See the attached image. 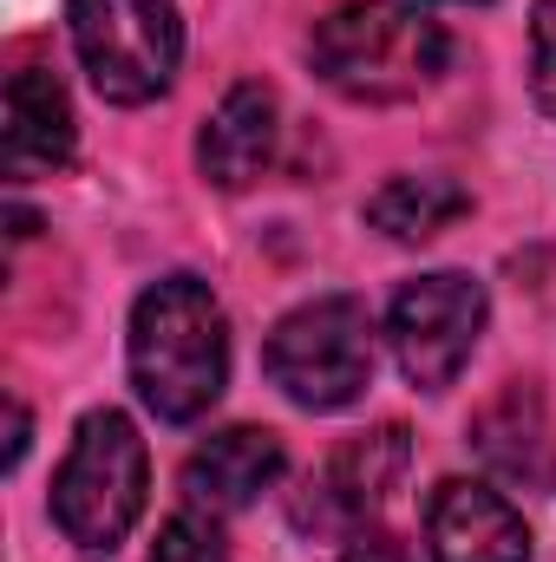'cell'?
<instances>
[{"label":"cell","instance_id":"obj_9","mask_svg":"<svg viewBox=\"0 0 556 562\" xmlns=\"http://www.w3.org/2000/svg\"><path fill=\"white\" fill-rule=\"evenodd\" d=\"M281 144V105L263 79H243L223 92V105L203 119V138H197V164L216 190H249L269 177Z\"/></svg>","mask_w":556,"mask_h":562},{"label":"cell","instance_id":"obj_3","mask_svg":"<svg viewBox=\"0 0 556 562\" xmlns=\"http://www.w3.org/2000/svg\"><path fill=\"white\" fill-rule=\"evenodd\" d=\"M144 491H151V458L138 425L119 406L86 413L53 477V524L66 530V543H79L86 557H112L144 517Z\"/></svg>","mask_w":556,"mask_h":562},{"label":"cell","instance_id":"obj_5","mask_svg":"<svg viewBox=\"0 0 556 562\" xmlns=\"http://www.w3.org/2000/svg\"><path fill=\"white\" fill-rule=\"evenodd\" d=\"M66 26L99 99L151 105L170 92L184 59V20L170 0H66Z\"/></svg>","mask_w":556,"mask_h":562},{"label":"cell","instance_id":"obj_15","mask_svg":"<svg viewBox=\"0 0 556 562\" xmlns=\"http://www.w3.org/2000/svg\"><path fill=\"white\" fill-rule=\"evenodd\" d=\"M531 99L556 119V0L531 7Z\"/></svg>","mask_w":556,"mask_h":562},{"label":"cell","instance_id":"obj_10","mask_svg":"<svg viewBox=\"0 0 556 562\" xmlns=\"http://www.w3.org/2000/svg\"><path fill=\"white\" fill-rule=\"evenodd\" d=\"M79 150V119L73 99L53 72L20 66L7 79V125H0V164L7 177H53Z\"/></svg>","mask_w":556,"mask_h":562},{"label":"cell","instance_id":"obj_2","mask_svg":"<svg viewBox=\"0 0 556 562\" xmlns=\"http://www.w3.org/2000/svg\"><path fill=\"white\" fill-rule=\"evenodd\" d=\"M308 59L321 86H334L354 105H407L438 86L452 40L432 13L407 0H347L308 33Z\"/></svg>","mask_w":556,"mask_h":562},{"label":"cell","instance_id":"obj_4","mask_svg":"<svg viewBox=\"0 0 556 562\" xmlns=\"http://www.w3.org/2000/svg\"><path fill=\"white\" fill-rule=\"evenodd\" d=\"M374 314L354 294H314L288 307L263 347V367L301 413H341L374 386Z\"/></svg>","mask_w":556,"mask_h":562},{"label":"cell","instance_id":"obj_13","mask_svg":"<svg viewBox=\"0 0 556 562\" xmlns=\"http://www.w3.org/2000/svg\"><path fill=\"white\" fill-rule=\"evenodd\" d=\"M458 216H471V190L458 183V177H387L374 196H367V223L380 229V236H393V243H432V236H445Z\"/></svg>","mask_w":556,"mask_h":562},{"label":"cell","instance_id":"obj_7","mask_svg":"<svg viewBox=\"0 0 556 562\" xmlns=\"http://www.w3.org/2000/svg\"><path fill=\"white\" fill-rule=\"evenodd\" d=\"M413 464V445L400 425H374L360 438H347L321 477H308V497L294 504V524H314V530H360L407 477Z\"/></svg>","mask_w":556,"mask_h":562},{"label":"cell","instance_id":"obj_16","mask_svg":"<svg viewBox=\"0 0 556 562\" xmlns=\"http://www.w3.org/2000/svg\"><path fill=\"white\" fill-rule=\"evenodd\" d=\"M341 562H419L393 530H380V524H360V530H347V543H341Z\"/></svg>","mask_w":556,"mask_h":562},{"label":"cell","instance_id":"obj_17","mask_svg":"<svg viewBox=\"0 0 556 562\" xmlns=\"http://www.w3.org/2000/svg\"><path fill=\"white\" fill-rule=\"evenodd\" d=\"M26 431H33V425H26V406L13 400V406H7V471H20V458H26Z\"/></svg>","mask_w":556,"mask_h":562},{"label":"cell","instance_id":"obj_6","mask_svg":"<svg viewBox=\"0 0 556 562\" xmlns=\"http://www.w3.org/2000/svg\"><path fill=\"white\" fill-rule=\"evenodd\" d=\"M485 314H491L485 281L458 276V269H432V276L407 281L387 307V340H393L400 373L419 393H445L465 373V360L485 334Z\"/></svg>","mask_w":556,"mask_h":562},{"label":"cell","instance_id":"obj_12","mask_svg":"<svg viewBox=\"0 0 556 562\" xmlns=\"http://www.w3.org/2000/svg\"><path fill=\"white\" fill-rule=\"evenodd\" d=\"M281 438L263 425H230L216 438H203L184 464V497L210 517H230V510H249L263 491H276L281 477Z\"/></svg>","mask_w":556,"mask_h":562},{"label":"cell","instance_id":"obj_11","mask_svg":"<svg viewBox=\"0 0 556 562\" xmlns=\"http://www.w3.org/2000/svg\"><path fill=\"white\" fill-rule=\"evenodd\" d=\"M471 445L478 458L524 484V491H556V425H551V406L537 393V380H511L478 419H471Z\"/></svg>","mask_w":556,"mask_h":562},{"label":"cell","instance_id":"obj_18","mask_svg":"<svg viewBox=\"0 0 556 562\" xmlns=\"http://www.w3.org/2000/svg\"><path fill=\"white\" fill-rule=\"evenodd\" d=\"M413 7H419V0H413Z\"/></svg>","mask_w":556,"mask_h":562},{"label":"cell","instance_id":"obj_1","mask_svg":"<svg viewBox=\"0 0 556 562\" xmlns=\"http://www.w3.org/2000/svg\"><path fill=\"white\" fill-rule=\"evenodd\" d=\"M132 386L164 425H197L230 386V321L210 281L164 276L132 307Z\"/></svg>","mask_w":556,"mask_h":562},{"label":"cell","instance_id":"obj_14","mask_svg":"<svg viewBox=\"0 0 556 562\" xmlns=\"http://www.w3.org/2000/svg\"><path fill=\"white\" fill-rule=\"evenodd\" d=\"M151 562H230V543L216 530L210 510H177L170 524H157V543H151Z\"/></svg>","mask_w":556,"mask_h":562},{"label":"cell","instance_id":"obj_8","mask_svg":"<svg viewBox=\"0 0 556 562\" xmlns=\"http://www.w3.org/2000/svg\"><path fill=\"white\" fill-rule=\"evenodd\" d=\"M425 543L438 562H531L518 504L478 477H445L425 497Z\"/></svg>","mask_w":556,"mask_h":562}]
</instances>
